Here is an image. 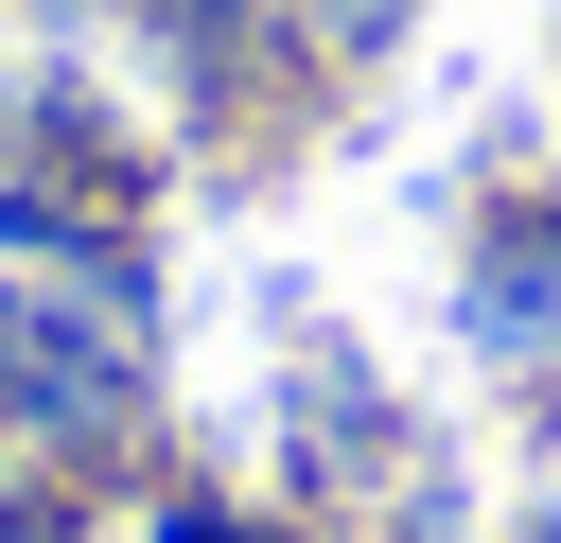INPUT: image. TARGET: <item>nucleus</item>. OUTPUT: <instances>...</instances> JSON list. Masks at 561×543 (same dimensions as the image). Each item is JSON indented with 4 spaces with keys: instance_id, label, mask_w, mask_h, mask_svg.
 I'll return each instance as SVG.
<instances>
[{
    "instance_id": "7ed1b4c3",
    "label": "nucleus",
    "mask_w": 561,
    "mask_h": 543,
    "mask_svg": "<svg viewBox=\"0 0 561 543\" xmlns=\"http://www.w3.org/2000/svg\"><path fill=\"white\" fill-rule=\"evenodd\" d=\"M158 543H298V525H263V508H228V490H175Z\"/></svg>"
},
{
    "instance_id": "f257e3e1",
    "label": "nucleus",
    "mask_w": 561,
    "mask_h": 543,
    "mask_svg": "<svg viewBox=\"0 0 561 543\" xmlns=\"http://www.w3.org/2000/svg\"><path fill=\"white\" fill-rule=\"evenodd\" d=\"M456 350L526 403H561V193H508L456 245Z\"/></svg>"
},
{
    "instance_id": "39448f33",
    "label": "nucleus",
    "mask_w": 561,
    "mask_h": 543,
    "mask_svg": "<svg viewBox=\"0 0 561 543\" xmlns=\"http://www.w3.org/2000/svg\"><path fill=\"white\" fill-rule=\"evenodd\" d=\"M0 350H18V280H0Z\"/></svg>"
},
{
    "instance_id": "f03ea898",
    "label": "nucleus",
    "mask_w": 561,
    "mask_h": 543,
    "mask_svg": "<svg viewBox=\"0 0 561 543\" xmlns=\"http://www.w3.org/2000/svg\"><path fill=\"white\" fill-rule=\"evenodd\" d=\"M298 35L368 70V53H403V35H421V0H298Z\"/></svg>"
},
{
    "instance_id": "20e7f679",
    "label": "nucleus",
    "mask_w": 561,
    "mask_h": 543,
    "mask_svg": "<svg viewBox=\"0 0 561 543\" xmlns=\"http://www.w3.org/2000/svg\"><path fill=\"white\" fill-rule=\"evenodd\" d=\"M508 543H561V490H543V508H526V525H508Z\"/></svg>"
}]
</instances>
